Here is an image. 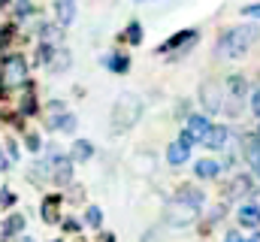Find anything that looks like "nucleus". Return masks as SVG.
<instances>
[{"instance_id":"obj_1","label":"nucleus","mask_w":260,"mask_h":242,"mask_svg":"<svg viewBox=\"0 0 260 242\" xmlns=\"http://www.w3.org/2000/svg\"><path fill=\"white\" fill-rule=\"evenodd\" d=\"M260 40V24H236L218 40V58H239Z\"/></svg>"},{"instance_id":"obj_2","label":"nucleus","mask_w":260,"mask_h":242,"mask_svg":"<svg viewBox=\"0 0 260 242\" xmlns=\"http://www.w3.org/2000/svg\"><path fill=\"white\" fill-rule=\"evenodd\" d=\"M142 115V100L136 97V94H121L118 100H115V106H112V130L115 133H124L130 130L136 121Z\"/></svg>"},{"instance_id":"obj_3","label":"nucleus","mask_w":260,"mask_h":242,"mask_svg":"<svg viewBox=\"0 0 260 242\" xmlns=\"http://www.w3.org/2000/svg\"><path fill=\"white\" fill-rule=\"evenodd\" d=\"M197 215H200V209L182 203L179 197H173L167 203V209H164V224H170V227H188V224H194Z\"/></svg>"},{"instance_id":"obj_4","label":"nucleus","mask_w":260,"mask_h":242,"mask_svg":"<svg viewBox=\"0 0 260 242\" xmlns=\"http://www.w3.org/2000/svg\"><path fill=\"white\" fill-rule=\"evenodd\" d=\"M224 88H221V82H212V79H206L203 85H200V106L209 112V115H218L221 109H224Z\"/></svg>"},{"instance_id":"obj_5","label":"nucleus","mask_w":260,"mask_h":242,"mask_svg":"<svg viewBox=\"0 0 260 242\" xmlns=\"http://www.w3.org/2000/svg\"><path fill=\"white\" fill-rule=\"evenodd\" d=\"M227 97H230V106H224L227 109V115H239L242 112V100L248 97V82H245V76L242 73H233V76H227Z\"/></svg>"},{"instance_id":"obj_6","label":"nucleus","mask_w":260,"mask_h":242,"mask_svg":"<svg viewBox=\"0 0 260 242\" xmlns=\"http://www.w3.org/2000/svg\"><path fill=\"white\" fill-rule=\"evenodd\" d=\"M209 127H212V121L206 118V115H188V124H185L179 142L188 145V148H194L197 142H203V136L209 133Z\"/></svg>"},{"instance_id":"obj_7","label":"nucleus","mask_w":260,"mask_h":242,"mask_svg":"<svg viewBox=\"0 0 260 242\" xmlns=\"http://www.w3.org/2000/svg\"><path fill=\"white\" fill-rule=\"evenodd\" d=\"M24 79H27V60L21 58V55H9V58L3 60V82L6 85H18Z\"/></svg>"},{"instance_id":"obj_8","label":"nucleus","mask_w":260,"mask_h":242,"mask_svg":"<svg viewBox=\"0 0 260 242\" xmlns=\"http://www.w3.org/2000/svg\"><path fill=\"white\" fill-rule=\"evenodd\" d=\"M227 139H230V127L227 124H212L209 133L203 136V145L209 152H221V148H227Z\"/></svg>"},{"instance_id":"obj_9","label":"nucleus","mask_w":260,"mask_h":242,"mask_svg":"<svg viewBox=\"0 0 260 242\" xmlns=\"http://www.w3.org/2000/svg\"><path fill=\"white\" fill-rule=\"evenodd\" d=\"M236 221H239V227H248V230H260V206H254V203L242 206V209L236 212Z\"/></svg>"},{"instance_id":"obj_10","label":"nucleus","mask_w":260,"mask_h":242,"mask_svg":"<svg viewBox=\"0 0 260 242\" xmlns=\"http://www.w3.org/2000/svg\"><path fill=\"white\" fill-rule=\"evenodd\" d=\"M55 15L61 27H70L76 18V0H55Z\"/></svg>"},{"instance_id":"obj_11","label":"nucleus","mask_w":260,"mask_h":242,"mask_svg":"<svg viewBox=\"0 0 260 242\" xmlns=\"http://www.w3.org/2000/svg\"><path fill=\"white\" fill-rule=\"evenodd\" d=\"M188 158H191V148L182 145V142H173L167 148V164L170 167H182V164H188Z\"/></svg>"},{"instance_id":"obj_12","label":"nucleus","mask_w":260,"mask_h":242,"mask_svg":"<svg viewBox=\"0 0 260 242\" xmlns=\"http://www.w3.org/2000/svg\"><path fill=\"white\" fill-rule=\"evenodd\" d=\"M218 173H221V164L212 161V158H203V161H197L194 164V176L197 179H215Z\"/></svg>"},{"instance_id":"obj_13","label":"nucleus","mask_w":260,"mask_h":242,"mask_svg":"<svg viewBox=\"0 0 260 242\" xmlns=\"http://www.w3.org/2000/svg\"><path fill=\"white\" fill-rule=\"evenodd\" d=\"M182 203H188V206H194V209H203V203H206V194L200 191V188H179V194H176Z\"/></svg>"},{"instance_id":"obj_14","label":"nucleus","mask_w":260,"mask_h":242,"mask_svg":"<svg viewBox=\"0 0 260 242\" xmlns=\"http://www.w3.org/2000/svg\"><path fill=\"white\" fill-rule=\"evenodd\" d=\"M94 155V145L88 142V139H79V142H73V148H70V161L76 164V161H88Z\"/></svg>"},{"instance_id":"obj_15","label":"nucleus","mask_w":260,"mask_h":242,"mask_svg":"<svg viewBox=\"0 0 260 242\" xmlns=\"http://www.w3.org/2000/svg\"><path fill=\"white\" fill-rule=\"evenodd\" d=\"M230 194L233 197H248V194H254V185L248 176H236V179L230 182Z\"/></svg>"},{"instance_id":"obj_16","label":"nucleus","mask_w":260,"mask_h":242,"mask_svg":"<svg viewBox=\"0 0 260 242\" xmlns=\"http://www.w3.org/2000/svg\"><path fill=\"white\" fill-rule=\"evenodd\" d=\"M194 31H182V34H176L173 40H167L164 46H160V52H173V49H179V46H185V43H194Z\"/></svg>"},{"instance_id":"obj_17","label":"nucleus","mask_w":260,"mask_h":242,"mask_svg":"<svg viewBox=\"0 0 260 242\" xmlns=\"http://www.w3.org/2000/svg\"><path fill=\"white\" fill-rule=\"evenodd\" d=\"M49 127H52V130H64V133H73V130H76V115H70V112H67V115H58V118L49 121Z\"/></svg>"},{"instance_id":"obj_18","label":"nucleus","mask_w":260,"mask_h":242,"mask_svg":"<svg viewBox=\"0 0 260 242\" xmlns=\"http://www.w3.org/2000/svg\"><path fill=\"white\" fill-rule=\"evenodd\" d=\"M106 67H109L112 73H127L130 70V58L127 55H109V58H106Z\"/></svg>"},{"instance_id":"obj_19","label":"nucleus","mask_w":260,"mask_h":242,"mask_svg":"<svg viewBox=\"0 0 260 242\" xmlns=\"http://www.w3.org/2000/svg\"><path fill=\"white\" fill-rule=\"evenodd\" d=\"M58 203H61L58 194H52V197L43 203V218H46V221H58Z\"/></svg>"},{"instance_id":"obj_20","label":"nucleus","mask_w":260,"mask_h":242,"mask_svg":"<svg viewBox=\"0 0 260 242\" xmlns=\"http://www.w3.org/2000/svg\"><path fill=\"white\" fill-rule=\"evenodd\" d=\"M85 224L94 227V230L103 224V212H100V206H88V212H85Z\"/></svg>"},{"instance_id":"obj_21","label":"nucleus","mask_w":260,"mask_h":242,"mask_svg":"<svg viewBox=\"0 0 260 242\" xmlns=\"http://www.w3.org/2000/svg\"><path fill=\"white\" fill-rule=\"evenodd\" d=\"M127 43H130V46H139V43H142V27H139V21H130V27H127Z\"/></svg>"},{"instance_id":"obj_22","label":"nucleus","mask_w":260,"mask_h":242,"mask_svg":"<svg viewBox=\"0 0 260 242\" xmlns=\"http://www.w3.org/2000/svg\"><path fill=\"white\" fill-rule=\"evenodd\" d=\"M21 227H24V218H21V215H12V218H9V221L3 224V233L9 236V233H18Z\"/></svg>"},{"instance_id":"obj_23","label":"nucleus","mask_w":260,"mask_h":242,"mask_svg":"<svg viewBox=\"0 0 260 242\" xmlns=\"http://www.w3.org/2000/svg\"><path fill=\"white\" fill-rule=\"evenodd\" d=\"M248 97H251V112L260 118V88H257V91H251Z\"/></svg>"},{"instance_id":"obj_24","label":"nucleus","mask_w":260,"mask_h":242,"mask_svg":"<svg viewBox=\"0 0 260 242\" xmlns=\"http://www.w3.org/2000/svg\"><path fill=\"white\" fill-rule=\"evenodd\" d=\"M242 15H248V18H260V3H251V6H245V9H242Z\"/></svg>"},{"instance_id":"obj_25","label":"nucleus","mask_w":260,"mask_h":242,"mask_svg":"<svg viewBox=\"0 0 260 242\" xmlns=\"http://www.w3.org/2000/svg\"><path fill=\"white\" fill-rule=\"evenodd\" d=\"M27 148H30V152H40V136H37V133L27 136Z\"/></svg>"},{"instance_id":"obj_26","label":"nucleus","mask_w":260,"mask_h":242,"mask_svg":"<svg viewBox=\"0 0 260 242\" xmlns=\"http://www.w3.org/2000/svg\"><path fill=\"white\" fill-rule=\"evenodd\" d=\"M34 106H37V103H34V97L27 94V97L21 100V109H24V112H34Z\"/></svg>"},{"instance_id":"obj_27","label":"nucleus","mask_w":260,"mask_h":242,"mask_svg":"<svg viewBox=\"0 0 260 242\" xmlns=\"http://www.w3.org/2000/svg\"><path fill=\"white\" fill-rule=\"evenodd\" d=\"M224 209H227V206H215V209H212V215H209V221L215 224V221H218V218L224 215Z\"/></svg>"},{"instance_id":"obj_28","label":"nucleus","mask_w":260,"mask_h":242,"mask_svg":"<svg viewBox=\"0 0 260 242\" xmlns=\"http://www.w3.org/2000/svg\"><path fill=\"white\" fill-rule=\"evenodd\" d=\"M0 200H3V203H6V206H9V203H15V197H12V194H9V191H3V194H0Z\"/></svg>"},{"instance_id":"obj_29","label":"nucleus","mask_w":260,"mask_h":242,"mask_svg":"<svg viewBox=\"0 0 260 242\" xmlns=\"http://www.w3.org/2000/svg\"><path fill=\"white\" fill-rule=\"evenodd\" d=\"M242 239V236H239V230H230V233H227V242H239Z\"/></svg>"},{"instance_id":"obj_30","label":"nucleus","mask_w":260,"mask_h":242,"mask_svg":"<svg viewBox=\"0 0 260 242\" xmlns=\"http://www.w3.org/2000/svg\"><path fill=\"white\" fill-rule=\"evenodd\" d=\"M6 170V155H3V148H0V173Z\"/></svg>"},{"instance_id":"obj_31","label":"nucleus","mask_w":260,"mask_h":242,"mask_svg":"<svg viewBox=\"0 0 260 242\" xmlns=\"http://www.w3.org/2000/svg\"><path fill=\"white\" fill-rule=\"evenodd\" d=\"M251 167H254V176H257V179H260V161H254Z\"/></svg>"},{"instance_id":"obj_32","label":"nucleus","mask_w":260,"mask_h":242,"mask_svg":"<svg viewBox=\"0 0 260 242\" xmlns=\"http://www.w3.org/2000/svg\"><path fill=\"white\" fill-rule=\"evenodd\" d=\"M248 242H260V230H257V233H254V236H251Z\"/></svg>"},{"instance_id":"obj_33","label":"nucleus","mask_w":260,"mask_h":242,"mask_svg":"<svg viewBox=\"0 0 260 242\" xmlns=\"http://www.w3.org/2000/svg\"><path fill=\"white\" fill-rule=\"evenodd\" d=\"M21 242H34V239H30V236H24V239H21Z\"/></svg>"},{"instance_id":"obj_34","label":"nucleus","mask_w":260,"mask_h":242,"mask_svg":"<svg viewBox=\"0 0 260 242\" xmlns=\"http://www.w3.org/2000/svg\"><path fill=\"white\" fill-rule=\"evenodd\" d=\"M239 242H248V239H239Z\"/></svg>"},{"instance_id":"obj_35","label":"nucleus","mask_w":260,"mask_h":242,"mask_svg":"<svg viewBox=\"0 0 260 242\" xmlns=\"http://www.w3.org/2000/svg\"><path fill=\"white\" fill-rule=\"evenodd\" d=\"M55 242H58V239H55Z\"/></svg>"}]
</instances>
